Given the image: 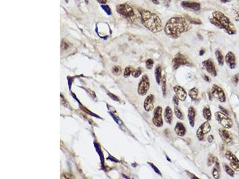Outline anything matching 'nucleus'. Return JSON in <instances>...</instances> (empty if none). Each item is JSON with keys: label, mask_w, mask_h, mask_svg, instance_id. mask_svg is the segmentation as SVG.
I'll use <instances>...</instances> for the list:
<instances>
[{"label": "nucleus", "mask_w": 239, "mask_h": 179, "mask_svg": "<svg viewBox=\"0 0 239 179\" xmlns=\"http://www.w3.org/2000/svg\"><path fill=\"white\" fill-rule=\"evenodd\" d=\"M191 24L185 17H173L166 23L165 27V33L171 38H179L182 34L191 30Z\"/></svg>", "instance_id": "nucleus-1"}, {"label": "nucleus", "mask_w": 239, "mask_h": 179, "mask_svg": "<svg viewBox=\"0 0 239 179\" xmlns=\"http://www.w3.org/2000/svg\"><path fill=\"white\" fill-rule=\"evenodd\" d=\"M209 21L213 25L224 30L229 35H235L237 33L236 28L230 19L221 11H213L209 17Z\"/></svg>", "instance_id": "nucleus-2"}, {"label": "nucleus", "mask_w": 239, "mask_h": 179, "mask_svg": "<svg viewBox=\"0 0 239 179\" xmlns=\"http://www.w3.org/2000/svg\"><path fill=\"white\" fill-rule=\"evenodd\" d=\"M141 22L143 26L153 33L161 32L163 30V25L160 18L155 13L143 10L140 12Z\"/></svg>", "instance_id": "nucleus-3"}, {"label": "nucleus", "mask_w": 239, "mask_h": 179, "mask_svg": "<svg viewBox=\"0 0 239 179\" xmlns=\"http://www.w3.org/2000/svg\"><path fill=\"white\" fill-rule=\"evenodd\" d=\"M116 10L117 13L127 20L131 22H134L136 20L137 16L134 10L128 4H118L116 7Z\"/></svg>", "instance_id": "nucleus-4"}, {"label": "nucleus", "mask_w": 239, "mask_h": 179, "mask_svg": "<svg viewBox=\"0 0 239 179\" xmlns=\"http://www.w3.org/2000/svg\"><path fill=\"white\" fill-rule=\"evenodd\" d=\"M171 65L173 69L174 70H176L181 66H191V64L187 57L184 55L178 53L172 59Z\"/></svg>", "instance_id": "nucleus-5"}, {"label": "nucleus", "mask_w": 239, "mask_h": 179, "mask_svg": "<svg viewBox=\"0 0 239 179\" xmlns=\"http://www.w3.org/2000/svg\"><path fill=\"white\" fill-rule=\"evenodd\" d=\"M215 118L217 121L225 128H231L233 125V121L227 115L222 112H216L215 113Z\"/></svg>", "instance_id": "nucleus-6"}, {"label": "nucleus", "mask_w": 239, "mask_h": 179, "mask_svg": "<svg viewBox=\"0 0 239 179\" xmlns=\"http://www.w3.org/2000/svg\"><path fill=\"white\" fill-rule=\"evenodd\" d=\"M150 87L149 78L147 75H143L139 83L137 93L140 96H145L148 93Z\"/></svg>", "instance_id": "nucleus-7"}, {"label": "nucleus", "mask_w": 239, "mask_h": 179, "mask_svg": "<svg viewBox=\"0 0 239 179\" xmlns=\"http://www.w3.org/2000/svg\"><path fill=\"white\" fill-rule=\"evenodd\" d=\"M211 96L220 102L224 103L226 101V96L222 89L217 85L213 84L210 91Z\"/></svg>", "instance_id": "nucleus-8"}, {"label": "nucleus", "mask_w": 239, "mask_h": 179, "mask_svg": "<svg viewBox=\"0 0 239 179\" xmlns=\"http://www.w3.org/2000/svg\"><path fill=\"white\" fill-rule=\"evenodd\" d=\"M162 108L160 106H157L154 111V115L152 119L153 124L158 127H162L163 125V120L162 118Z\"/></svg>", "instance_id": "nucleus-9"}, {"label": "nucleus", "mask_w": 239, "mask_h": 179, "mask_svg": "<svg viewBox=\"0 0 239 179\" xmlns=\"http://www.w3.org/2000/svg\"><path fill=\"white\" fill-rule=\"evenodd\" d=\"M211 130V126L209 121H206L199 127L196 131V136L200 141H203L205 136Z\"/></svg>", "instance_id": "nucleus-10"}, {"label": "nucleus", "mask_w": 239, "mask_h": 179, "mask_svg": "<svg viewBox=\"0 0 239 179\" xmlns=\"http://www.w3.org/2000/svg\"><path fill=\"white\" fill-rule=\"evenodd\" d=\"M181 6L186 10L192 11H199L201 9V5L199 2L191 1H182Z\"/></svg>", "instance_id": "nucleus-11"}, {"label": "nucleus", "mask_w": 239, "mask_h": 179, "mask_svg": "<svg viewBox=\"0 0 239 179\" xmlns=\"http://www.w3.org/2000/svg\"><path fill=\"white\" fill-rule=\"evenodd\" d=\"M202 66L203 69L213 77L217 76V72L215 68V66L212 60H206L202 62Z\"/></svg>", "instance_id": "nucleus-12"}, {"label": "nucleus", "mask_w": 239, "mask_h": 179, "mask_svg": "<svg viewBox=\"0 0 239 179\" xmlns=\"http://www.w3.org/2000/svg\"><path fill=\"white\" fill-rule=\"evenodd\" d=\"M225 156L226 158L230 161V164L232 168L239 172V159L232 152L228 150L225 152Z\"/></svg>", "instance_id": "nucleus-13"}, {"label": "nucleus", "mask_w": 239, "mask_h": 179, "mask_svg": "<svg viewBox=\"0 0 239 179\" xmlns=\"http://www.w3.org/2000/svg\"><path fill=\"white\" fill-rule=\"evenodd\" d=\"M219 134L222 142L226 145H230L233 142V137L231 133L225 128L219 130Z\"/></svg>", "instance_id": "nucleus-14"}, {"label": "nucleus", "mask_w": 239, "mask_h": 179, "mask_svg": "<svg viewBox=\"0 0 239 179\" xmlns=\"http://www.w3.org/2000/svg\"><path fill=\"white\" fill-rule=\"evenodd\" d=\"M154 96L149 94L145 99L143 103V108L146 112H150L154 109Z\"/></svg>", "instance_id": "nucleus-15"}, {"label": "nucleus", "mask_w": 239, "mask_h": 179, "mask_svg": "<svg viewBox=\"0 0 239 179\" xmlns=\"http://www.w3.org/2000/svg\"><path fill=\"white\" fill-rule=\"evenodd\" d=\"M225 60L227 63V64L228 66V67L233 69L236 68V57L234 53L231 52H229L225 56Z\"/></svg>", "instance_id": "nucleus-16"}, {"label": "nucleus", "mask_w": 239, "mask_h": 179, "mask_svg": "<svg viewBox=\"0 0 239 179\" xmlns=\"http://www.w3.org/2000/svg\"><path fill=\"white\" fill-rule=\"evenodd\" d=\"M173 90L176 95L182 102L185 101L187 97V93L185 89L180 86H175L173 87Z\"/></svg>", "instance_id": "nucleus-17"}, {"label": "nucleus", "mask_w": 239, "mask_h": 179, "mask_svg": "<svg viewBox=\"0 0 239 179\" xmlns=\"http://www.w3.org/2000/svg\"><path fill=\"white\" fill-rule=\"evenodd\" d=\"M174 129L176 134L180 137L184 136L187 132L185 126L181 122H177Z\"/></svg>", "instance_id": "nucleus-18"}, {"label": "nucleus", "mask_w": 239, "mask_h": 179, "mask_svg": "<svg viewBox=\"0 0 239 179\" xmlns=\"http://www.w3.org/2000/svg\"><path fill=\"white\" fill-rule=\"evenodd\" d=\"M195 118H196V111L193 107L191 106L188 108V119L191 127H194Z\"/></svg>", "instance_id": "nucleus-19"}, {"label": "nucleus", "mask_w": 239, "mask_h": 179, "mask_svg": "<svg viewBox=\"0 0 239 179\" xmlns=\"http://www.w3.org/2000/svg\"><path fill=\"white\" fill-rule=\"evenodd\" d=\"M164 117L165 121L168 124H171L173 120V111L169 106H167L166 108L164 113Z\"/></svg>", "instance_id": "nucleus-20"}, {"label": "nucleus", "mask_w": 239, "mask_h": 179, "mask_svg": "<svg viewBox=\"0 0 239 179\" xmlns=\"http://www.w3.org/2000/svg\"><path fill=\"white\" fill-rule=\"evenodd\" d=\"M162 67L160 65H157L155 69L154 74L156 77V80L158 85L160 84L161 80L162 79Z\"/></svg>", "instance_id": "nucleus-21"}, {"label": "nucleus", "mask_w": 239, "mask_h": 179, "mask_svg": "<svg viewBox=\"0 0 239 179\" xmlns=\"http://www.w3.org/2000/svg\"><path fill=\"white\" fill-rule=\"evenodd\" d=\"M215 56H216V58L217 61H218V64L220 66H222L224 65V56H223L220 50H216V52H215Z\"/></svg>", "instance_id": "nucleus-22"}, {"label": "nucleus", "mask_w": 239, "mask_h": 179, "mask_svg": "<svg viewBox=\"0 0 239 179\" xmlns=\"http://www.w3.org/2000/svg\"><path fill=\"white\" fill-rule=\"evenodd\" d=\"M203 115L206 121H210L211 118H212V113H211L210 109L208 106L204 107V108L203 109Z\"/></svg>", "instance_id": "nucleus-23"}, {"label": "nucleus", "mask_w": 239, "mask_h": 179, "mask_svg": "<svg viewBox=\"0 0 239 179\" xmlns=\"http://www.w3.org/2000/svg\"><path fill=\"white\" fill-rule=\"evenodd\" d=\"M198 94H199V91L196 87H194L191 89L188 92V95L190 97L193 101L196 100V99H197Z\"/></svg>", "instance_id": "nucleus-24"}, {"label": "nucleus", "mask_w": 239, "mask_h": 179, "mask_svg": "<svg viewBox=\"0 0 239 179\" xmlns=\"http://www.w3.org/2000/svg\"><path fill=\"white\" fill-rule=\"evenodd\" d=\"M184 17L187 19V20L191 24H194V25H201L202 24V21L199 19H196V18H194V17H191L189 16H188L187 14H185Z\"/></svg>", "instance_id": "nucleus-25"}, {"label": "nucleus", "mask_w": 239, "mask_h": 179, "mask_svg": "<svg viewBox=\"0 0 239 179\" xmlns=\"http://www.w3.org/2000/svg\"><path fill=\"white\" fill-rule=\"evenodd\" d=\"M174 113H175V115H176V117L178 119H180V120H183L184 119V115H183L182 112L181 111V110L178 108H177L176 106L174 108Z\"/></svg>", "instance_id": "nucleus-26"}, {"label": "nucleus", "mask_w": 239, "mask_h": 179, "mask_svg": "<svg viewBox=\"0 0 239 179\" xmlns=\"http://www.w3.org/2000/svg\"><path fill=\"white\" fill-rule=\"evenodd\" d=\"M224 168H225V172L231 177H233L235 174L234 171L233 170V168H231V167H230L228 165H224Z\"/></svg>", "instance_id": "nucleus-27"}, {"label": "nucleus", "mask_w": 239, "mask_h": 179, "mask_svg": "<svg viewBox=\"0 0 239 179\" xmlns=\"http://www.w3.org/2000/svg\"><path fill=\"white\" fill-rule=\"evenodd\" d=\"M233 16L234 18L236 21L239 22V7H236L233 8Z\"/></svg>", "instance_id": "nucleus-28"}, {"label": "nucleus", "mask_w": 239, "mask_h": 179, "mask_svg": "<svg viewBox=\"0 0 239 179\" xmlns=\"http://www.w3.org/2000/svg\"><path fill=\"white\" fill-rule=\"evenodd\" d=\"M162 91H163V96H166V80L165 76H163L162 77Z\"/></svg>", "instance_id": "nucleus-29"}, {"label": "nucleus", "mask_w": 239, "mask_h": 179, "mask_svg": "<svg viewBox=\"0 0 239 179\" xmlns=\"http://www.w3.org/2000/svg\"><path fill=\"white\" fill-rule=\"evenodd\" d=\"M133 72V67L132 66H127L124 72V76L125 77H128L131 75V73Z\"/></svg>", "instance_id": "nucleus-30"}, {"label": "nucleus", "mask_w": 239, "mask_h": 179, "mask_svg": "<svg viewBox=\"0 0 239 179\" xmlns=\"http://www.w3.org/2000/svg\"><path fill=\"white\" fill-rule=\"evenodd\" d=\"M154 61L151 59H149L146 61V69L151 70L153 69L154 66Z\"/></svg>", "instance_id": "nucleus-31"}, {"label": "nucleus", "mask_w": 239, "mask_h": 179, "mask_svg": "<svg viewBox=\"0 0 239 179\" xmlns=\"http://www.w3.org/2000/svg\"><path fill=\"white\" fill-rule=\"evenodd\" d=\"M148 165H149V166L152 168V169L154 171V172H155L156 173H157V174L160 175V176H162V173H161V172H160V171L158 169V168H157L154 164H153V163L149 162H148Z\"/></svg>", "instance_id": "nucleus-32"}, {"label": "nucleus", "mask_w": 239, "mask_h": 179, "mask_svg": "<svg viewBox=\"0 0 239 179\" xmlns=\"http://www.w3.org/2000/svg\"><path fill=\"white\" fill-rule=\"evenodd\" d=\"M142 74V69L140 68H137L132 72V76L135 78H138Z\"/></svg>", "instance_id": "nucleus-33"}, {"label": "nucleus", "mask_w": 239, "mask_h": 179, "mask_svg": "<svg viewBox=\"0 0 239 179\" xmlns=\"http://www.w3.org/2000/svg\"><path fill=\"white\" fill-rule=\"evenodd\" d=\"M121 69L118 66H115L112 68V73L114 75H120L121 74Z\"/></svg>", "instance_id": "nucleus-34"}, {"label": "nucleus", "mask_w": 239, "mask_h": 179, "mask_svg": "<svg viewBox=\"0 0 239 179\" xmlns=\"http://www.w3.org/2000/svg\"><path fill=\"white\" fill-rule=\"evenodd\" d=\"M219 172L220 171L216 168L215 167L213 169L212 171V175L215 179H219Z\"/></svg>", "instance_id": "nucleus-35"}, {"label": "nucleus", "mask_w": 239, "mask_h": 179, "mask_svg": "<svg viewBox=\"0 0 239 179\" xmlns=\"http://www.w3.org/2000/svg\"><path fill=\"white\" fill-rule=\"evenodd\" d=\"M70 46V44L68 41L64 40L62 41V44H61V48L62 50H67L68 49Z\"/></svg>", "instance_id": "nucleus-36"}, {"label": "nucleus", "mask_w": 239, "mask_h": 179, "mask_svg": "<svg viewBox=\"0 0 239 179\" xmlns=\"http://www.w3.org/2000/svg\"><path fill=\"white\" fill-rule=\"evenodd\" d=\"M101 7L102 8L103 10L107 13L108 15H111V8L108 5H101Z\"/></svg>", "instance_id": "nucleus-37"}, {"label": "nucleus", "mask_w": 239, "mask_h": 179, "mask_svg": "<svg viewBox=\"0 0 239 179\" xmlns=\"http://www.w3.org/2000/svg\"><path fill=\"white\" fill-rule=\"evenodd\" d=\"M214 158L215 157L212 156V155H210L208 159H207V165L208 166L212 165L214 162Z\"/></svg>", "instance_id": "nucleus-38"}, {"label": "nucleus", "mask_w": 239, "mask_h": 179, "mask_svg": "<svg viewBox=\"0 0 239 179\" xmlns=\"http://www.w3.org/2000/svg\"><path fill=\"white\" fill-rule=\"evenodd\" d=\"M179 98L176 95H174L173 97V102L175 105V106L179 105Z\"/></svg>", "instance_id": "nucleus-39"}, {"label": "nucleus", "mask_w": 239, "mask_h": 179, "mask_svg": "<svg viewBox=\"0 0 239 179\" xmlns=\"http://www.w3.org/2000/svg\"><path fill=\"white\" fill-rule=\"evenodd\" d=\"M239 81V74L235 75L233 78V82L234 84H238Z\"/></svg>", "instance_id": "nucleus-40"}, {"label": "nucleus", "mask_w": 239, "mask_h": 179, "mask_svg": "<svg viewBox=\"0 0 239 179\" xmlns=\"http://www.w3.org/2000/svg\"><path fill=\"white\" fill-rule=\"evenodd\" d=\"M186 173H187V174L188 175V176L191 178V179H198L199 178L197 177H196L194 174H192L191 173H190V172H189V171H186Z\"/></svg>", "instance_id": "nucleus-41"}, {"label": "nucleus", "mask_w": 239, "mask_h": 179, "mask_svg": "<svg viewBox=\"0 0 239 179\" xmlns=\"http://www.w3.org/2000/svg\"><path fill=\"white\" fill-rule=\"evenodd\" d=\"M213 140H214V137L213 135H209L207 137V140L209 143H212L213 141Z\"/></svg>", "instance_id": "nucleus-42"}, {"label": "nucleus", "mask_w": 239, "mask_h": 179, "mask_svg": "<svg viewBox=\"0 0 239 179\" xmlns=\"http://www.w3.org/2000/svg\"><path fill=\"white\" fill-rule=\"evenodd\" d=\"M219 108L221 109V112H223L224 114H226V115H228V112L227 111V110H225L223 107H222V106H219Z\"/></svg>", "instance_id": "nucleus-43"}, {"label": "nucleus", "mask_w": 239, "mask_h": 179, "mask_svg": "<svg viewBox=\"0 0 239 179\" xmlns=\"http://www.w3.org/2000/svg\"><path fill=\"white\" fill-rule=\"evenodd\" d=\"M203 78H204V80H205L206 81L210 82V81H210V79H209V77H207V75H203Z\"/></svg>", "instance_id": "nucleus-44"}, {"label": "nucleus", "mask_w": 239, "mask_h": 179, "mask_svg": "<svg viewBox=\"0 0 239 179\" xmlns=\"http://www.w3.org/2000/svg\"><path fill=\"white\" fill-rule=\"evenodd\" d=\"M149 1H151L153 4H156V5H157V4H159V0H149Z\"/></svg>", "instance_id": "nucleus-45"}, {"label": "nucleus", "mask_w": 239, "mask_h": 179, "mask_svg": "<svg viewBox=\"0 0 239 179\" xmlns=\"http://www.w3.org/2000/svg\"><path fill=\"white\" fill-rule=\"evenodd\" d=\"M97 1L100 4H106L107 2L106 0H97Z\"/></svg>", "instance_id": "nucleus-46"}, {"label": "nucleus", "mask_w": 239, "mask_h": 179, "mask_svg": "<svg viewBox=\"0 0 239 179\" xmlns=\"http://www.w3.org/2000/svg\"><path fill=\"white\" fill-rule=\"evenodd\" d=\"M220 1L221 2H222V3H227V2H230L231 1V0H220Z\"/></svg>", "instance_id": "nucleus-47"}, {"label": "nucleus", "mask_w": 239, "mask_h": 179, "mask_svg": "<svg viewBox=\"0 0 239 179\" xmlns=\"http://www.w3.org/2000/svg\"><path fill=\"white\" fill-rule=\"evenodd\" d=\"M205 50H202L200 52V53H199V55H200V56H202V55H204V53H205Z\"/></svg>", "instance_id": "nucleus-48"}, {"label": "nucleus", "mask_w": 239, "mask_h": 179, "mask_svg": "<svg viewBox=\"0 0 239 179\" xmlns=\"http://www.w3.org/2000/svg\"><path fill=\"white\" fill-rule=\"evenodd\" d=\"M163 1H164L165 2H167V3H168V2H170L171 1V0H162Z\"/></svg>", "instance_id": "nucleus-49"}, {"label": "nucleus", "mask_w": 239, "mask_h": 179, "mask_svg": "<svg viewBox=\"0 0 239 179\" xmlns=\"http://www.w3.org/2000/svg\"><path fill=\"white\" fill-rule=\"evenodd\" d=\"M166 158H167V159H168V161H169L170 162H171V160L169 158V157L168 156H166Z\"/></svg>", "instance_id": "nucleus-50"}, {"label": "nucleus", "mask_w": 239, "mask_h": 179, "mask_svg": "<svg viewBox=\"0 0 239 179\" xmlns=\"http://www.w3.org/2000/svg\"><path fill=\"white\" fill-rule=\"evenodd\" d=\"M238 1H239V0H238Z\"/></svg>", "instance_id": "nucleus-51"}]
</instances>
